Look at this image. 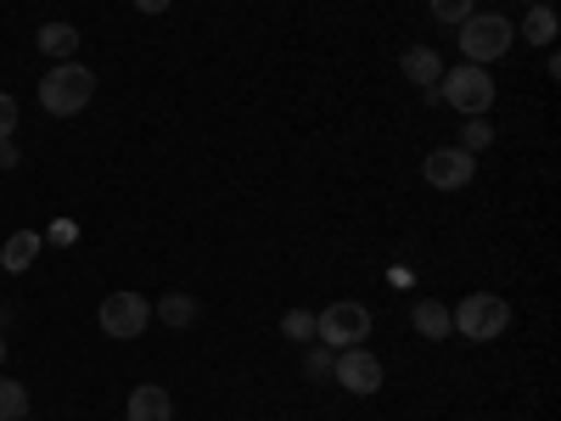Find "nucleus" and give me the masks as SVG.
Masks as SVG:
<instances>
[{"mask_svg":"<svg viewBox=\"0 0 561 421\" xmlns=\"http://www.w3.org/2000/svg\"><path fill=\"white\" fill-rule=\"evenodd\" d=\"M23 416H28V388L0 377V421H23Z\"/></svg>","mask_w":561,"mask_h":421,"instance_id":"16","label":"nucleus"},{"mask_svg":"<svg viewBox=\"0 0 561 421\" xmlns=\"http://www.w3.org/2000/svg\"><path fill=\"white\" fill-rule=\"evenodd\" d=\"M421 174H427L433 192H466L478 174V158L472 152H460V147H433L427 163H421Z\"/></svg>","mask_w":561,"mask_h":421,"instance_id":"7","label":"nucleus"},{"mask_svg":"<svg viewBox=\"0 0 561 421\" xmlns=\"http://www.w3.org/2000/svg\"><path fill=\"white\" fill-rule=\"evenodd\" d=\"M523 7H539V0H523Z\"/></svg>","mask_w":561,"mask_h":421,"instance_id":"25","label":"nucleus"},{"mask_svg":"<svg viewBox=\"0 0 561 421\" xmlns=\"http://www.w3.org/2000/svg\"><path fill=\"white\" fill-rule=\"evenodd\" d=\"M12 129H18V96L0 90V140H12Z\"/></svg>","mask_w":561,"mask_h":421,"instance_id":"21","label":"nucleus"},{"mask_svg":"<svg viewBox=\"0 0 561 421\" xmlns=\"http://www.w3.org/2000/svg\"><path fill=\"white\" fill-rule=\"evenodd\" d=\"M158 315H163V326H180V332H185V326H197V298L192 293H169L158 304Z\"/></svg>","mask_w":561,"mask_h":421,"instance_id":"15","label":"nucleus"},{"mask_svg":"<svg viewBox=\"0 0 561 421\" xmlns=\"http://www.w3.org/2000/svg\"><path fill=\"white\" fill-rule=\"evenodd\" d=\"M399 68H404V79H410V84H421V90H433V84L444 79V62H438L433 45H410V52L399 57Z\"/></svg>","mask_w":561,"mask_h":421,"instance_id":"11","label":"nucleus"},{"mask_svg":"<svg viewBox=\"0 0 561 421\" xmlns=\"http://www.w3.org/2000/svg\"><path fill=\"white\" fill-rule=\"evenodd\" d=\"M34 45H39L51 62H73V57H79V29L57 18V23H45V29L34 34Z\"/></svg>","mask_w":561,"mask_h":421,"instance_id":"10","label":"nucleus"},{"mask_svg":"<svg viewBox=\"0 0 561 421\" xmlns=\"http://www.w3.org/2000/svg\"><path fill=\"white\" fill-rule=\"evenodd\" d=\"M0 365H7V338H0Z\"/></svg>","mask_w":561,"mask_h":421,"instance_id":"24","label":"nucleus"},{"mask_svg":"<svg viewBox=\"0 0 561 421\" xmlns=\"http://www.w3.org/2000/svg\"><path fill=\"white\" fill-rule=\"evenodd\" d=\"M528 45H545V52H550V39H556V12L545 7V0H539V7H528V18H523V29H517Z\"/></svg>","mask_w":561,"mask_h":421,"instance_id":"14","label":"nucleus"},{"mask_svg":"<svg viewBox=\"0 0 561 421\" xmlns=\"http://www.w3.org/2000/svg\"><path fill=\"white\" fill-rule=\"evenodd\" d=\"M332 360H337V349H325V343H320V349L304 354V371H309L314 383H325V377H332Z\"/></svg>","mask_w":561,"mask_h":421,"instance_id":"20","label":"nucleus"},{"mask_svg":"<svg viewBox=\"0 0 561 421\" xmlns=\"http://www.w3.org/2000/svg\"><path fill=\"white\" fill-rule=\"evenodd\" d=\"M0 169H18V140H0Z\"/></svg>","mask_w":561,"mask_h":421,"instance_id":"22","label":"nucleus"},{"mask_svg":"<svg viewBox=\"0 0 561 421\" xmlns=\"http://www.w3.org/2000/svg\"><path fill=\"white\" fill-rule=\"evenodd\" d=\"M280 338L287 343H314V315L309 309H287L280 315Z\"/></svg>","mask_w":561,"mask_h":421,"instance_id":"18","label":"nucleus"},{"mask_svg":"<svg viewBox=\"0 0 561 421\" xmlns=\"http://www.w3.org/2000/svg\"><path fill=\"white\" fill-rule=\"evenodd\" d=\"M332 377H337V388L343 394H354V399H370V394H382V360L370 354L365 343L359 349H337V360H332Z\"/></svg>","mask_w":561,"mask_h":421,"instance_id":"6","label":"nucleus"},{"mask_svg":"<svg viewBox=\"0 0 561 421\" xmlns=\"http://www.w3.org/2000/svg\"><path fill=\"white\" fill-rule=\"evenodd\" d=\"M410 326H415V332L427 338V343H444V338L455 332V326H449V309H444V304H427V298L410 304Z\"/></svg>","mask_w":561,"mask_h":421,"instance_id":"12","label":"nucleus"},{"mask_svg":"<svg viewBox=\"0 0 561 421\" xmlns=\"http://www.w3.org/2000/svg\"><path fill=\"white\" fill-rule=\"evenodd\" d=\"M444 102H449L455 113H466V118H489V107H494V79H489V68H478V62L444 68Z\"/></svg>","mask_w":561,"mask_h":421,"instance_id":"4","label":"nucleus"},{"mask_svg":"<svg viewBox=\"0 0 561 421\" xmlns=\"http://www.w3.org/2000/svg\"><path fill=\"white\" fill-rule=\"evenodd\" d=\"M34 259H39V237H34V230H12L7 248H0V270H7V275H23Z\"/></svg>","mask_w":561,"mask_h":421,"instance_id":"13","label":"nucleus"},{"mask_svg":"<svg viewBox=\"0 0 561 421\" xmlns=\"http://www.w3.org/2000/svg\"><path fill=\"white\" fill-rule=\"evenodd\" d=\"M147 320H152V304L140 298V293L102 298V332L107 338H140V332H147Z\"/></svg>","mask_w":561,"mask_h":421,"instance_id":"8","label":"nucleus"},{"mask_svg":"<svg viewBox=\"0 0 561 421\" xmlns=\"http://www.w3.org/2000/svg\"><path fill=\"white\" fill-rule=\"evenodd\" d=\"M489 140H494V124H489V118H466V124H460V140H455V147L478 158V152L489 147Z\"/></svg>","mask_w":561,"mask_h":421,"instance_id":"17","label":"nucleus"},{"mask_svg":"<svg viewBox=\"0 0 561 421\" xmlns=\"http://www.w3.org/2000/svg\"><path fill=\"white\" fill-rule=\"evenodd\" d=\"M427 7H433L438 23H466V18L478 12V0H427Z\"/></svg>","mask_w":561,"mask_h":421,"instance_id":"19","label":"nucleus"},{"mask_svg":"<svg viewBox=\"0 0 561 421\" xmlns=\"http://www.w3.org/2000/svg\"><path fill=\"white\" fill-rule=\"evenodd\" d=\"M511 45H517V23L500 18V12H472L460 23V52H466V62H478V68L500 62Z\"/></svg>","mask_w":561,"mask_h":421,"instance_id":"2","label":"nucleus"},{"mask_svg":"<svg viewBox=\"0 0 561 421\" xmlns=\"http://www.w3.org/2000/svg\"><path fill=\"white\" fill-rule=\"evenodd\" d=\"M124 421H174V399H169V388H158V383H140V388L129 394Z\"/></svg>","mask_w":561,"mask_h":421,"instance_id":"9","label":"nucleus"},{"mask_svg":"<svg viewBox=\"0 0 561 421\" xmlns=\"http://www.w3.org/2000/svg\"><path fill=\"white\" fill-rule=\"evenodd\" d=\"M314 338H320L325 349H359V343L370 338V309L354 304V298L325 304V309L314 315Z\"/></svg>","mask_w":561,"mask_h":421,"instance_id":"5","label":"nucleus"},{"mask_svg":"<svg viewBox=\"0 0 561 421\" xmlns=\"http://www.w3.org/2000/svg\"><path fill=\"white\" fill-rule=\"evenodd\" d=\"M90 96H96V73H90L84 62H57L51 73L39 79V107L51 118H73L90 107Z\"/></svg>","mask_w":561,"mask_h":421,"instance_id":"1","label":"nucleus"},{"mask_svg":"<svg viewBox=\"0 0 561 421\" xmlns=\"http://www.w3.org/2000/svg\"><path fill=\"white\" fill-rule=\"evenodd\" d=\"M135 12H147V18H158V12H169V0H135Z\"/></svg>","mask_w":561,"mask_h":421,"instance_id":"23","label":"nucleus"},{"mask_svg":"<svg viewBox=\"0 0 561 421\" xmlns=\"http://www.w3.org/2000/svg\"><path fill=\"white\" fill-rule=\"evenodd\" d=\"M449 326L466 338V343H489L511 326V304L500 293H466L455 309H449Z\"/></svg>","mask_w":561,"mask_h":421,"instance_id":"3","label":"nucleus"}]
</instances>
